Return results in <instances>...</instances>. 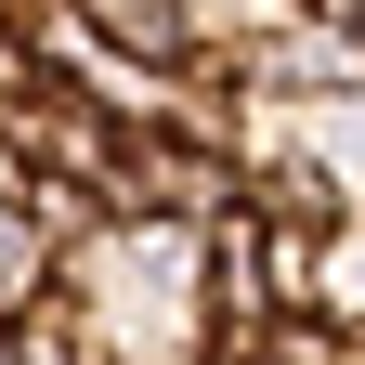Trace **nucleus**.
<instances>
[{
    "instance_id": "f257e3e1",
    "label": "nucleus",
    "mask_w": 365,
    "mask_h": 365,
    "mask_svg": "<svg viewBox=\"0 0 365 365\" xmlns=\"http://www.w3.org/2000/svg\"><path fill=\"white\" fill-rule=\"evenodd\" d=\"M66 287L105 313L118 365H196L209 327V222H105L66 248Z\"/></svg>"
},
{
    "instance_id": "f03ea898",
    "label": "nucleus",
    "mask_w": 365,
    "mask_h": 365,
    "mask_svg": "<svg viewBox=\"0 0 365 365\" xmlns=\"http://www.w3.org/2000/svg\"><path fill=\"white\" fill-rule=\"evenodd\" d=\"M53 287H66V235H53L39 209H0V327H14V313H39Z\"/></svg>"
},
{
    "instance_id": "7ed1b4c3",
    "label": "nucleus",
    "mask_w": 365,
    "mask_h": 365,
    "mask_svg": "<svg viewBox=\"0 0 365 365\" xmlns=\"http://www.w3.org/2000/svg\"><path fill=\"white\" fill-rule=\"evenodd\" d=\"M14 339H26V365H118V339H105V313H91L78 287H53L39 313H14Z\"/></svg>"
},
{
    "instance_id": "20e7f679",
    "label": "nucleus",
    "mask_w": 365,
    "mask_h": 365,
    "mask_svg": "<svg viewBox=\"0 0 365 365\" xmlns=\"http://www.w3.org/2000/svg\"><path fill=\"white\" fill-rule=\"evenodd\" d=\"M91 26L118 39V53H144V66H182L196 53V0H78Z\"/></svg>"
},
{
    "instance_id": "39448f33",
    "label": "nucleus",
    "mask_w": 365,
    "mask_h": 365,
    "mask_svg": "<svg viewBox=\"0 0 365 365\" xmlns=\"http://www.w3.org/2000/svg\"><path fill=\"white\" fill-rule=\"evenodd\" d=\"M352 352H365V327H339L327 300H313V313H274V327H261V365H352Z\"/></svg>"
},
{
    "instance_id": "423d86ee",
    "label": "nucleus",
    "mask_w": 365,
    "mask_h": 365,
    "mask_svg": "<svg viewBox=\"0 0 365 365\" xmlns=\"http://www.w3.org/2000/svg\"><path fill=\"white\" fill-rule=\"evenodd\" d=\"M196 365H261V339H209V352H196Z\"/></svg>"
},
{
    "instance_id": "0eeeda50",
    "label": "nucleus",
    "mask_w": 365,
    "mask_h": 365,
    "mask_svg": "<svg viewBox=\"0 0 365 365\" xmlns=\"http://www.w3.org/2000/svg\"><path fill=\"white\" fill-rule=\"evenodd\" d=\"M0 14H14V0H0Z\"/></svg>"
},
{
    "instance_id": "6e6552de",
    "label": "nucleus",
    "mask_w": 365,
    "mask_h": 365,
    "mask_svg": "<svg viewBox=\"0 0 365 365\" xmlns=\"http://www.w3.org/2000/svg\"><path fill=\"white\" fill-rule=\"evenodd\" d=\"M352 365H365V352H352Z\"/></svg>"
}]
</instances>
